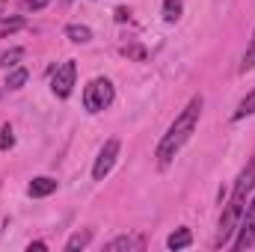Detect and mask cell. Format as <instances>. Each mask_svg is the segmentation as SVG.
<instances>
[{"mask_svg": "<svg viewBox=\"0 0 255 252\" xmlns=\"http://www.w3.org/2000/svg\"><path fill=\"white\" fill-rule=\"evenodd\" d=\"M202 95H196V98H190L187 101V107L175 116V122L169 125V130L163 133V139H160V145H157V163L160 166H169L172 163V157L184 148V142L193 136V130H196V125H199V116H202Z\"/></svg>", "mask_w": 255, "mask_h": 252, "instance_id": "6da1fadb", "label": "cell"}, {"mask_svg": "<svg viewBox=\"0 0 255 252\" xmlns=\"http://www.w3.org/2000/svg\"><path fill=\"white\" fill-rule=\"evenodd\" d=\"M113 98H116V89H113V83H110L107 77H95V80H89V86L83 89V107H86V113H101V110H107V107L113 104Z\"/></svg>", "mask_w": 255, "mask_h": 252, "instance_id": "7a4b0ae2", "label": "cell"}, {"mask_svg": "<svg viewBox=\"0 0 255 252\" xmlns=\"http://www.w3.org/2000/svg\"><path fill=\"white\" fill-rule=\"evenodd\" d=\"M255 247V196L244 205L241 223H238V238H235V250H250Z\"/></svg>", "mask_w": 255, "mask_h": 252, "instance_id": "3957f363", "label": "cell"}, {"mask_svg": "<svg viewBox=\"0 0 255 252\" xmlns=\"http://www.w3.org/2000/svg\"><path fill=\"white\" fill-rule=\"evenodd\" d=\"M119 148H122V142H119L116 136L101 145V151H98V157H95V163H92V178H95V181H104V178L110 175V169H113V163H116V157H119Z\"/></svg>", "mask_w": 255, "mask_h": 252, "instance_id": "277c9868", "label": "cell"}, {"mask_svg": "<svg viewBox=\"0 0 255 252\" xmlns=\"http://www.w3.org/2000/svg\"><path fill=\"white\" fill-rule=\"evenodd\" d=\"M74 80H77V63L74 60H65L63 65H57L54 77H51V89L57 98H68L71 89H74Z\"/></svg>", "mask_w": 255, "mask_h": 252, "instance_id": "5b68a950", "label": "cell"}, {"mask_svg": "<svg viewBox=\"0 0 255 252\" xmlns=\"http://www.w3.org/2000/svg\"><path fill=\"white\" fill-rule=\"evenodd\" d=\"M255 190V154H253V160L244 166V172L238 175V181H235V187H232V199L229 202H235V205H247V196Z\"/></svg>", "mask_w": 255, "mask_h": 252, "instance_id": "8992f818", "label": "cell"}, {"mask_svg": "<svg viewBox=\"0 0 255 252\" xmlns=\"http://www.w3.org/2000/svg\"><path fill=\"white\" fill-rule=\"evenodd\" d=\"M145 247V241L139 238V235H119V238H113L104 250L107 252H130V250H142Z\"/></svg>", "mask_w": 255, "mask_h": 252, "instance_id": "52a82bcc", "label": "cell"}, {"mask_svg": "<svg viewBox=\"0 0 255 252\" xmlns=\"http://www.w3.org/2000/svg\"><path fill=\"white\" fill-rule=\"evenodd\" d=\"M27 193H30L33 199H45V196L57 193V181H54V178H48V175L33 178V181H30V187H27Z\"/></svg>", "mask_w": 255, "mask_h": 252, "instance_id": "ba28073f", "label": "cell"}, {"mask_svg": "<svg viewBox=\"0 0 255 252\" xmlns=\"http://www.w3.org/2000/svg\"><path fill=\"white\" fill-rule=\"evenodd\" d=\"M24 27H27V18H24V15H0V39L18 33V30H24Z\"/></svg>", "mask_w": 255, "mask_h": 252, "instance_id": "9c48e42d", "label": "cell"}, {"mask_svg": "<svg viewBox=\"0 0 255 252\" xmlns=\"http://www.w3.org/2000/svg\"><path fill=\"white\" fill-rule=\"evenodd\" d=\"M190 244H193V232L187 229V226L175 229V232L169 235V241H166V247H169V250H187Z\"/></svg>", "mask_w": 255, "mask_h": 252, "instance_id": "30bf717a", "label": "cell"}, {"mask_svg": "<svg viewBox=\"0 0 255 252\" xmlns=\"http://www.w3.org/2000/svg\"><path fill=\"white\" fill-rule=\"evenodd\" d=\"M247 116H255V89H250V92L241 98L238 110L232 113V119H235V122H241V119H247Z\"/></svg>", "mask_w": 255, "mask_h": 252, "instance_id": "8fae6325", "label": "cell"}, {"mask_svg": "<svg viewBox=\"0 0 255 252\" xmlns=\"http://www.w3.org/2000/svg\"><path fill=\"white\" fill-rule=\"evenodd\" d=\"M65 36H68L71 42H77V45H86V42L92 39V30L83 27V24H68V27H65Z\"/></svg>", "mask_w": 255, "mask_h": 252, "instance_id": "7c38bea8", "label": "cell"}, {"mask_svg": "<svg viewBox=\"0 0 255 252\" xmlns=\"http://www.w3.org/2000/svg\"><path fill=\"white\" fill-rule=\"evenodd\" d=\"M92 241V232L89 229H83V232H74L68 241H65V252H74V250H83L86 244Z\"/></svg>", "mask_w": 255, "mask_h": 252, "instance_id": "4fadbf2b", "label": "cell"}, {"mask_svg": "<svg viewBox=\"0 0 255 252\" xmlns=\"http://www.w3.org/2000/svg\"><path fill=\"white\" fill-rule=\"evenodd\" d=\"M27 80H30V71H27V68H18V65H15V68L9 71V77H6V89H21V86H24Z\"/></svg>", "mask_w": 255, "mask_h": 252, "instance_id": "5bb4252c", "label": "cell"}, {"mask_svg": "<svg viewBox=\"0 0 255 252\" xmlns=\"http://www.w3.org/2000/svg\"><path fill=\"white\" fill-rule=\"evenodd\" d=\"M181 12H184V3L181 0H163V21L175 24L181 18Z\"/></svg>", "mask_w": 255, "mask_h": 252, "instance_id": "9a60e30c", "label": "cell"}, {"mask_svg": "<svg viewBox=\"0 0 255 252\" xmlns=\"http://www.w3.org/2000/svg\"><path fill=\"white\" fill-rule=\"evenodd\" d=\"M12 145H15V130L6 122V125H0V151H9Z\"/></svg>", "mask_w": 255, "mask_h": 252, "instance_id": "2e32d148", "label": "cell"}, {"mask_svg": "<svg viewBox=\"0 0 255 252\" xmlns=\"http://www.w3.org/2000/svg\"><path fill=\"white\" fill-rule=\"evenodd\" d=\"M21 57H24V51H21V48H12V51L0 54V68H15Z\"/></svg>", "mask_w": 255, "mask_h": 252, "instance_id": "e0dca14e", "label": "cell"}, {"mask_svg": "<svg viewBox=\"0 0 255 252\" xmlns=\"http://www.w3.org/2000/svg\"><path fill=\"white\" fill-rule=\"evenodd\" d=\"M253 68H255V33H253V39H250V48H247V54H244L241 74H247V71H253Z\"/></svg>", "mask_w": 255, "mask_h": 252, "instance_id": "ac0fdd59", "label": "cell"}, {"mask_svg": "<svg viewBox=\"0 0 255 252\" xmlns=\"http://www.w3.org/2000/svg\"><path fill=\"white\" fill-rule=\"evenodd\" d=\"M122 54H125L128 60H136V63H145V48L142 45H128V48H122Z\"/></svg>", "mask_w": 255, "mask_h": 252, "instance_id": "d6986e66", "label": "cell"}, {"mask_svg": "<svg viewBox=\"0 0 255 252\" xmlns=\"http://www.w3.org/2000/svg\"><path fill=\"white\" fill-rule=\"evenodd\" d=\"M116 21H119V24H125V21H130V9H125V6H119V9H116Z\"/></svg>", "mask_w": 255, "mask_h": 252, "instance_id": "ffe728a7", "label": "cell"}, {"mask_svg": "<svg viewBox=\"0 0 255 252\" xmlns=\"http://www.w3.org/2000/svg\"><path fill=\"white\" fill-rule=\"evenodd\" d=\"M51 0H27V9H33V12H39V9H45Z\"/></svg>", "mask_w": 255, "mask_h": 252, "instance_id": "44dd1931", "label": "cell"}, {"mask_svg": "<svg viewBox=\"0 0 255 252\" xmlns=\"http://www.w3.org/2000/svg\"><path fill=\"white\" fill-rule=\"evenodd\" d=\"M27 250H30V252H33V250H48V244H45V241H33Z\"/></svg>", "mask_w": 255, "mask_h": 252, "instance_id": "7402d4cb", "label": "cell"}, {"mask_svg": "<svg viewBox=\"0 0 255 252\" xmlns=\"http://www.w3.org/2000/svg\"><path fill=\"white\" fill-rule=\"evenodd\" d=\"M3 9H6V0H0V12H3Z\"/></svg>", "mask_w": 255, "mask_h": 252, "instance_id": "603a6c76", "label": "cell"}]
</instances>
